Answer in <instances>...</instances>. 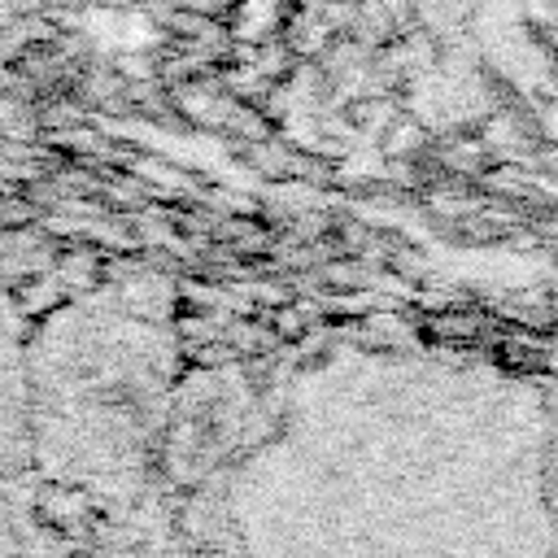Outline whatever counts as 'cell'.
I'll use <instances>...</instances> for the list:
<instances>
[{
  "label": "cell",
  "instance_id": "2",
  "mask_svg": "<svg viewBox=\"0 0 558 558\" xmlns=\"http://www.w3.org/2000/svg\"><path fill=\"white\" fill-rule=\"evenodd\" d=\"M153 558H227V554H153Z\"/></svg>",
  "mask_w": 558,
  "mask_h": 558
},
{
  "label": "cell",
  "instance_id": "1",
  "mask_svg": "<svg viewBox=\"0 0 558 558\" xmlns=\"http://www.w3.org/2000/svg\"><path fill=\"white\" fill-rule=\"evenodd\" d=\"M227 558H558V405L497 362L344 349L222 488Z\"/></svg>",
  "mask_w": 558,
  "mask_h": 558
}]
</instances>
